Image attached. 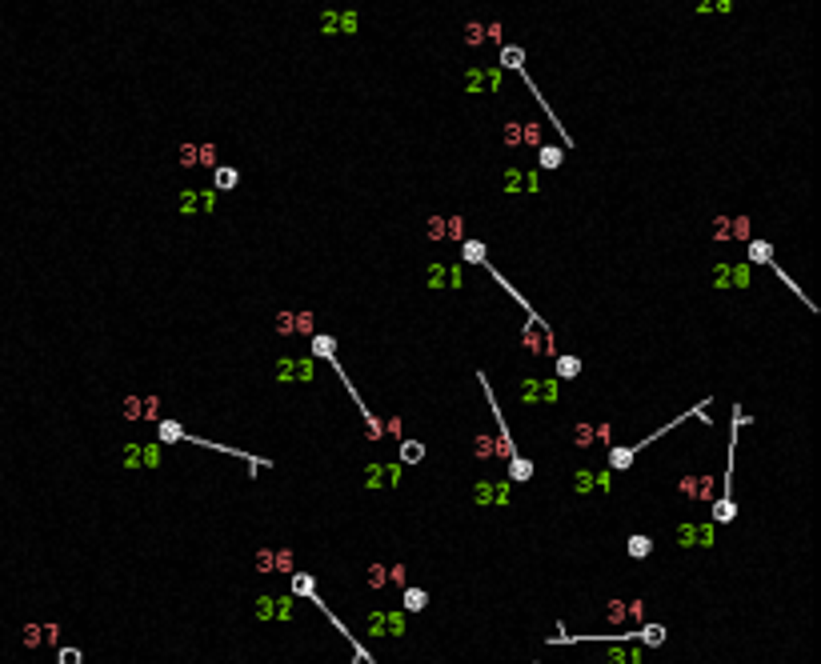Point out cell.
Returning a JSON list of instances; mask_svg holds the SVG:
<instances>
[{
	"instance_id": "27",
	"label": "cell",
	"mask_w": 821,
	"mask_h": 664,
	"mask_svg": "<svg viewBox=\"0 0 821 664\" xmlns=\"http://www.w3.org/2000/svg\"><path fill=\"white\" fill-rule=\"evenodd\" d=\"M557 380H577L581 376V356H557Z\"/></svg>"
},
{
	"instance_id": "40",
	"label": "cell",
	"mask_w": 821,
	"mask_h": 664,
	"mask_svg": "<svg viewBox=\"0 0 821 664\" xmlns=\"http://www.w3.org/2000/svg\"><path fill=\"white\" fill-rule=\"evenodd\" d=\"M501 140H505L509 148H517V144H521V120H509V124L501 128Z\"/></svg>"
},
{
	"instance_id": "19",
	"label": "cell",
	"mask_w": 821,
	"mask_h": 664,
	"mask_svg": "<svg viewBox=\"0 0 821 664\" xmlns=\"http://www.w3.org/2000/svg\"><path fill=\"white\" fill-rule=\"evenodd\" d=\"M501 80H505V72L501 69H469V76H465V89L469 92H485V89H501Z\"/></svg>"
},
{
	"instance_id": "46",
	"label": "cell",
	"mask_w": 821,
	"mask_h": 664,
	"mask_svg": "<svg viewBox=\"0 0 821 664\" xmlns=\"http://www.w3.org/2000/svg\"><path fill=\"white\" fill-rule=\"evenodd\" d=\"M401 428H405V424H401V416H389V420H385V436H397V444L405 440V433H401Z\"/></svg>"
},
{
	"instance_id": "11",
	"label": "cell",
	"mask_w": 821,
	"mask_h": 664,
	"mask_svg": "<svg viewBox=\"0 0 821 664\" xmlns=\"http://www.w3.org/2000/svg\"><path fill=\"white\" fill-rule=\"evenodd\" d=\"M677 492L681 496H689V501H717V481L713 477H693V472H685L677 481Z\"/></svg>"
},
{
	"instance_id": "42",
	"label": "cell",
	"mask_w": 821,
	"mask_h": 664,
	"mask_svg": "<svg viewBox=\"0 0 821 664\" xmlns=\"http://www.w3.org/2000/svg\"><path fill=\"white\" fill-rule=\"evenodd\" d=\"M729 236L750 240V220H745V216H733V220H729Z\"/></svg>"
},
{
	"instance_id": "34",
	"label": "cell",
	"mask_w": 821,
	"mask_h": 664,
	"mask_svg": "<svg viewBox=\"0 0 821 664\" xmlns=\"http://www.w3.org/2000/svg\"><path fill=\"white\" fill-rule=\"evenodd\" d=\"M445 236L449 240H469V236H465V216H457V212L445 216Z\"/></svg>"
},
{
	"instance_id": "45",
	"label": "cell",
	"mask_w": 821,
	"mask_h": 664,
	"mask_svg": "<svg viewBox=\"0 0 821 664\" xmlns=\"http://www.w3.org/2000/svg\"><path fill=\"white\" fill-rule=\"evenodd\" d=\"M277 332H281V336H293V312H289V308L277 312Z\"/></svg>"
},
{
	"instance_id": "31",
	"label": "cell",
	"mask_w": 821,
	"mask_h": 664,
	"mask_svg": "<svg viewBox=\"0 0 821 664\" xmlns=\"http://www.w3.org/2000/svg\"><path fill=\"white\" fill-rule=\"evenodd\" d=\"M473 457H481V460L497 457V444H493L489 433H477V436H473Z\"/></svg>"
},
{
	"instance_id": "17",
	"label": "cell",
	"mask_w": 821,
	"mask_h": 664,
	"mask_svg": "<svg viewBox=\"0 0 821 664\" xmlns=\"http://www.w3.org/2000/svg\"><path fill=\"white\" fill-rule=\"evenodd\" d=\"M401 481V464H369L365 468V488H393Z\"/></svg>"
},
{
	"instance_id": "44",
	"label": "cell",
	"mask_w": 821,
	"mask_h": 664,
	"mask_svg": "<svg viewBox=\"0 0 821 664\" xmlns=\"http://www.w3.org/2000/svg\"><path fill=\"white\" fill-rule=\"evenodd\" d=\"M605 617H609V624H625V600H609Z\"/></svg>"
},
{
	"instance_id": "14",
	"label": "cell",
	"mask_w": 821,
	"mask_h": 664,
	"mask_svg": "<svg viewBox=\"0 0 821 664\" xmlns=\"http://www.w3.org/2000/svg\"><path fill=\"white\" fill-rule=\"evenodd\" d=\"M465 284V264H433L429 268V288H461Z\"/></svg>"
},
{
	"instance_id": "20",
	"label": "cell",
	"mask_w": 821,
	"mask_h": 664,
	"mask_svg": "<svg viewBox=\"0 0 821 664\" xmlns=\"http://www.w3.org/2000/svg\"><path fill=\"white\" fill-rule=\"evenodd\" d=\"M236 184H240V172H236L233 164H216L212 168V192H229Z\"/></svg>"
},
{
	"instance_id": "28",
	"label": "cell",
	"mask_w": 821,
	"mask_h": 664,
	"mask_svg": "<svg viewBox=\"0 0 821 664\" xmlns=\"http://www.w3.org/2000/svg\"><path fill=\"white\" fill-rule=\"evenodd\" d=\"M509 481H517V484L533 481V460H525V457H513V460H509Z\"/></svg>"
},
{
	"instance_id": "13",
	"label": "cell",
	"mask_w": 821,
	"mask_h": 664,
	"mask_svg": "<svg viewBox=\"0 0 821 664\" xmlns=\"http://www.w3.org/2000/svg\"><path fill=\"white\" fill-rule=\"evenodd\" d=\"M369 637H405V613H373Z\"/></svg>"
},
{
	"instance_id": "6",
	"label": "cell",
	"mask_w": 821,
	"mask_h": 664,
	"mask_svg": "<svg viewBox=\"0 0 821 664\" xmlns=\"http://www.w3.org/2000/svg\"><path fill=\"white\" fill-rule=\"evenodd\" d=\"M313 376H317V360H313V356H281V360H277V380H281V385H289V380L313 385Z\"/></svg>"
},
{
	"instance_id": "7",
	"label": "cell",
	"mask_w": 821,
	"mask_h": 664,
	"mask_svg": "<svg viewBox=\"0 0 821 664\" xmlns=\"http://www.w3.org/2000/svg\"><path fill=\"white\" fill-rule=\"evenodd\" d=\"M713 540H717V528L709 525H693V520H685L677 525V545L681 549H713Z\"/></svg>"
},
{
	"instance_id": "9",
	"label": "cell",
	"mask_w": 821,
	"mask_h": 664,
	"mask_svg": "<svg viewBox=\"0 0 821 664\" xmlns=\"http://www.w3.org/2000/svg\"><path fill=\"white\" fill-rule=\"evenodd\" d=\"M120 460L124 468H161V444H124Z\"/></svg>"
},
{
	"instance_id": "29",
	"label": "cell",
	"mask_w": 821,
	"mask_h": 664,
	"mask_svg": "<svg viewBox=\"0 0 821 664\" xmlns=\"http://www.w3.org/2000/svg\"><path fill=\"white\" fill-rule=\"evenodd\" d=\"M505 69H525V48H517V45H505L501 48V72Z\"/></svg>"
},
{
	"instance_id": "43",
	"label": "cell",
	"mask_w": 821,
	"mask_h": 664,
	"mask_svg": "<svg viewBox=\"0 0 821 664\" xmlns=\"http://www.w3.org/2000/svg\"><path fill=\"white\" fill-rule=\"evenodd\" d=\"M141 420H148V424H157L161 420V400L157 396H144V416Z\"/></svg>"
},
{
	"instance_id": "18",
	"label": "cell",
	"mask_w": 821,
	"mask_h": 664,
	"mask_svg": "<svg viewBox=\"0 0 821 664\" xmlns=\"http://www.w3.org/2000/svg\"><path fill=\"white\" fill-rule=\"evenodd\" d=\"M501 188L505 192H537V172H521V168H505L501 172Z\"/></svg>"
},
{
	"instance_id": "2",
	"label": "cell",
	"mask_w": 821,
	"mask_h": 664,
	"mask_svg": "<svg viewBox=\"0 0 821 664\" xmlns=\"http://www.w3.org/2000/svg\"><path fill=\"white\" fill-rule=\"evenodd\" d=\"M153 428H157V440H161V444H196V448H212V453H221V457H236V460H245V464H253V472L273 468V460H269V457H253V453H245V448H229V444H216V440H205V436L185 433V428H181V420H157Z\"/></svg>"
},
{
	"instance_id": "15",
	"label": "cell",
	"mask_w": 821,
	"mask_h": 664,
	"mask_svg": "<svg viewBox=\"0 0 821 664\" xmlns=\"http://www.w3.org/2000/svg\"><path fill=\"white\" fill-rule=\"evenodd\" d=\"M473 501L477 504H509V484L505 481H477L473 484Z\"/></svg>"
},
{
	"instance_id": "3",
	"label": "cell",
	"mask_w": 821,
	"mask_h": 664,
	"mask_svg": "<svg viewBox=\"0 0 821 664\" xmlns=\"http://www.w3.org/2000/svg\"><path fill=\"white\" fill-rule=\"evenodd\" d=\"M709 400H713V396H709ZM709 400H701V404H693V409H689V413H677V416H673V420H669V424H661V428H657V433L641 436V440H637V444H617V448H609V457H605V468H609V472H621V468H629V464H633V460H637V453H641V448H649V444H653V440H661V436H665V433H673V428H677V424H685V420H693V416H697V420H705V424H709V413H705V409H709Z\"/></svg>"
},
{
	"instance_id": "16",
	"label": "cell",
	"mask_w": 821,
	"mask_h": 664,
	"mask_svg": "<svg viewBox=\"0 0 821 664\" xmlns=\"http://www.w3.org/2000/svg\"><path fill=\"white\" fill-rule=\"evenodd\" d=\"M212 208H216V192H212V188H201V192H196V188H185V192H181V212H185V216H192V212H212Z\"/></svg>"
},
{
	"instance_id": "38",
	"label": "cell",
	"mask_w": 821,
	"mask_h": 664,
	"mask_svg": "<svg viewBox=\"0 0 821 664\" xmlns=\"http://www.w3.org/2000/svg\"><path fill=\"white\" fill-rule=\"evenodd\" d=\"M85 661V652L80 648H72V644H56V664H80Z\"/></svg>"
},
{
	"instance_id": "24",
	"label": "cell",
	"mask_w": 821,
	"mask_h": 664,
	"mask_svg": "<svg viewBox=\"0 0 821 664\" xmlns=\"http://www.w3.org/2000/svg\"><path fill=\"white\" fill-rule=\"evenodd\" d=\"M425 453H429V448H425L421 440H401V444H397V457H401V464H421V460H425Z\"/></svg>"
},
{
	"instance_id": "41",
	"label": "cell",
	"mask_w": 821,
	"mask_h": 664,
	"mask_svg": "<svg viewBox=\"0 0 821 664\" xmlns=\"http://www.w3.org/2000/svg\"><path fill=\"white\" fill-rule=\"evenodd\" d=\"M425 232H429V240H445V216H429Z\"/></svg>"
},
{
	"instance_id": "36",
	"label": "cell",
	"mask_w": 821,
	"mask_h": 664,
	"mask_svg": "<svg viewBox=\"0 0 821 664\" xmlns=\"http://www.w3.org/2000/svg\"><path fill=\"white\" fill-rule=\"evenodd\" d=\"M273 573H289V576L297 573V569H293V552H289V549L273 552Z\"/></svg>"
},
{
	"instance_id": "35",
	"label": "cell",
	"mask_w": 821,
	"mask_h": 664,
	"mask_svg": "<svg viewBox=\"0 0 821 664\" xmlns=\"http://www.w3.org/2000/svg\"><path fill=\"white\" fill-rule=\"evenodd\" d=\"M369 584H373V588H385V584H389V564H385V560H373V564H369Z\"/></svg>"
},
{
	"instance_id": "1",
	"label": "cell",
	"mask_w": 821,
	"mask_h": 664,
	"mask_svg": "<svg viewBox=\"0 0 821 664\" xmlns=\"http://www.w3.org/2000/svg\"><path fill=\"white\" fill-rule=\"evenodd\" d=\"M289 596H301V600H308V604H317V613H321V617H325L328 624L337 628V632H341V641H349V648H352V661H357V664H376V656H373V652H369V648H365V644H361V641H357V637L349 632V624H345V620L337 617V613L328 608L325 600H321V593H317V580H313V573H293V576H289Z\"/></svg>"
},
{
	"instance_id": "5",
	"label": "cell",
	"mask_w": 821,
	"mask_h": 664,
	"mask_svg": "<svg viewBox=\"0 0 821 664\" xmlns=\"http://www.w3.org/2000/svg\"><path fill=\"white\" fill-rule=\"evenodd\" d=\"M517 392H521L525 404H557V400H561V385H557V380H537V376H533V380H529V376L517 380Z\"/></svg>"
},
{
	"instance_id": "37",
	"label": "cell",
	"mask_w": 821,
	"mask_h": 664,
	"mask_svg": "<svg viewBox=\"0 0 821 664\" xmlns=\"http://www.w3.org/2000/svg\"><path fill=\"white\" fill-rule=\"evenodd\" d=\"M521 144L541 148V124H537V120H525V124H521Z\"/></svg>"
},
{
	"instance_id": "48",
	"label": "cell",
	"mask_w": 821,
	"mask_h": 664,
	"mask_svg": "<svg viewBox=\"0 0 821 664\" xmlns=\"http://www.w3.org/2000/svg\"><path fill=\"white\" fill-rule=\"evenodd\" d=\"M181 164H185V168H196V144H181Z\"/></svg>"
},
{
	"instance_id": "32",
	"label": "cell",
	"mask_w": 821,
	"mask_h": 664,
	"mask_svg": "<svg viewBox=\"0 0 821 664\" xmlns=\"http://www.w3.org/2000/svg\"><path fill=\"white\" fill-rule=\"evenodd\" d=\"M120 416H124V420H141L144 416V396H124V400H120Z\"/></svg>"
},
{
	"instance_id": "26",
	"label": "cell",
	"mask_w": 821,
	"mask_h": 664,
	"mask_svg": "<svg viewBox=\"0 0 821 664\" xmlns=\"http://www.w3.org/2000/svg\"><path fill=\"white\" fill-rule=\"evenodd\" d=\"M753 264H761V268L774 264V244L769 240H750V268Z\"/></svg>"
},
{
	"instance_id": "8",
	"label": "cell",
	"mask_w": 821,
	"mask_h": 664,
	"mask_svg": "<svg viewBox=\"0 0 821 664\" xmlns=\"http://www.w3.org/2000/svg\"><path fill=\"white\" fill-rule=\"evenodd\" d=\"M253 613H257V620H293V596L289 593L284 596L260 593L257 604H253Z\"/></svg>"
},
{
	"instance_id": "49",
	"label": "cell",
	"mask_w": 821,
	"mask_h": 664,
	"mask_svg": "<svg viewBox=\"0 0 821 664\" xmlns=\"http://www.w3.org/2000/svg\"><path fill=\"white\" fill-rule=\"evenodd\" d=\"M257 569H260V573H273V549H260L257 552Z\"/></svg>"
},
{
	"instance_id": "23",
	"label": "cell",
	"mask_w": 821,
	"mask_h": 664,
	"mask_svg": "<svg viewBox=\"0 0 821 664\" xmlns=\"http://www.w3.org/2000/svg\"><path fill=\"white\" fill-rule=\"evenodd\" d=\"M489 260V252L481 240H461V264H469V268H481Z\"/></svg>"
},
{
	"instance_id": "47",
	"label": "cell",
	"mask_w": 821,
	"mask_h": 664,
	"mask_svg": "<svg viewBox=\"0 0 821 664\" xmlns=\"http://www.w3.org/2000/svg\"><path fill=\"white\" fill-rule=\"evenodd\" d=\"M465 41H469V45H481V41H485V24L473 21L469 28H465Z\"/></svg>"
},
{
	"instance_id": "30",
	"label": "cell",
	"mask_w": 821,
	"mask_h": 664,
	"mask_svg": "<svg viewBox=\"0 0 821 664\" xmlns=\"http://www.w3.org/2000/svg\"><path fill=\"white\" fill-rule=\"evenodd\" d=\"M569 440H573L577 448H589V444H597V424H585V420H581V424H573V436H569Z\"/></svg>"
},
{
	"instance_id": "39",
	"label": "cell",
	"mask_w": 821,
	"mask_h": 664,
	"mask_svg": "<svg viewBox=\"0 0 821 664\" xmlns=\"http://www.w3.org/2000/svg\"><path fill=\"white\" fill-rule=\"evenodd\" d=\"M196 164H205V168H216V144H196Z\"/></svg>"
},
{
	"instance_id": "21",
	"label": "cell",
	"mask_w": 821,
	"mask_h": 664,
	"mask_svg": "<svg viewBox=\"0 0 821 664\" xmlns=\"http://www.w3.org/2000/svg\"><path fill=\"white\" fill-rule=\"evenodd\" d=\"M401 596H405V608H401L405 617H409V613H425V608H429V593H425V588H417V584H405V588H401Z\"/></svg>"
},
{
	"instance_id": "25",
	"label": "cell",
	"mask_w": 821,
	"mask_h": 664,
	"mask_svg": "<svg viewBox=\"0 0 821 664\" xmlns=\"http://www.w3.org/2000/svg\"><path fill=\"white\" fill-rule=\"evenodd\" d=\"M537 161H541V168H545V172H553V168L565 161V148H561V144H541V148H537Z\"/></svg>"
},
{
	"instance_id": "33",
	"label": "cell",
	"mask_w": 821,
	"mask_h": 664,
	"mask_svg": "<svg viewBox=\"0 0 821 664\" xmlns=\"http://www.w3.org/2000/svg\"><path fill=\"white\" fill-rule=\"evenodd\" d=\"M313 312L308 308H301V312H293V336H313Z\"/></svg>"
},
{
	"instance_id": "12",
	"label": "cell",
	"mask_w": 821,
	"mask_h": 664,
	"mask_svg": "<svg viewBox=\"0 0 821 664\" xmlns=\"http://www.w3.org/2000/svg\"><path fill=\"white\" fill-rule=\"evenodd\" d=\"M713 288H750L753 280V268L750 264H721V268H713Z\"/></svg>"
},
{
	"instance_id": "22",
	"label": "cell",
	"mask_w": 821,
	"mask_h": 664,
	"mask_svg": "<svg viewBox=\"0 0 821 664\" xmlns=\"http://www.w3.org/2000/svg\"><path fill=\"white\" fill-rule=\"evenodd\" d=\"M625 549H629V560H649L657 545H653V536H649V532H633Z\"/></svg>"
},
{
	"instance_id": "10",
	"label": "cell",
	"mask_w": 821,
	"mask_h": 664,
	"mask_svg": "<svg viewBox=\"0 0 821 664\" xmlns=\"http://www.w3.org/2000/svg\"><path fill=\"white\" fill-rule=\"evenodd\" d=\"M21 644L28 648V652H36L41 644L56 648V644H60V624H24V628H21Z\"/></svg>"
},
{
	"instance_id": "50",
	"label": "cell",
	"mask_w": 821,
	"mask_h": 664,
	"mask_svg": "<svg viewBox=\"0 0 821 664\" xmlns=\"http://www.w3.org/2000/svg\"><path fill=\"white\" fill-rule=\"evenodd\" d=\"M389 584L405 588V564H389Z\"/></svg>"
},
{
	"instance_id": "4",
	"label": "cell",
	"mask_w": 821,
	"mask_h": 664,
	"mask_svg": "<svg viewBox=\"0 0 821 664\" xmlns=\"http://www.w3.org/2000/svg\"><path fill=\"white\" fill-rule=\"evenodd\" d=\"M569 488L577 496H589V492H613V472L609 468H577Z\"/></svg>"
}]
</instances>
